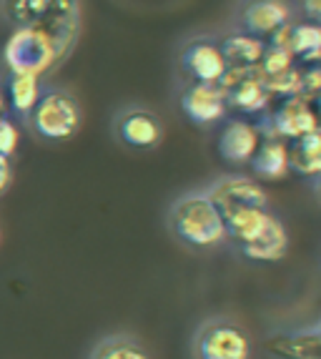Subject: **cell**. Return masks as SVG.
I'll list each match as a JSON object with an SVG mask.
<instances>
[{
	"label": "cell",
	"instance_id": "1",
	"mask_svg": "<svg viewBox=\"0 0 321 359\" xmlns=\"http://www.w3.org/2000/svg\"><path fill=\"white\" fill-rule=\"evenodd\" d=\"M173 233L193 249H211L228 239L226 219L206 191H191L171 206Z\"/></svg>",
	"mask_w": 321,
	"mask_h": 359
},
{
	"label": "cell",
	"instance_id": "2",
	"mask_svg": "<svg viewBox=\"0 0 321 359\" xmlns=\"http://www.w3.org/2000/svg\"><path fill=\"white\" fill-rule=\"evenodd\" d=\"M3 60L11 73L43 76L58 63V50L41 25H30V28H15V33L8 38Z\"/></svg>",
	"mask_w": 321,
	"mask_h": 359
},
{
	"label": "cell",
	"instance_id": "3",
	"mask_svg": "<svg viewBox=\"0 0 321 359\" xmlns=\"http://www.w3.org/2000/svg\"><path fill=\"white\" fill-rule=\"evenodd\" d=\"M30 123L33 131L48 141H66L81 128V108L66 90H43L41 101L30 114Z\"/></svg>",
	"mask_w": 321,
	"mask_h": 359
},
{
	"label": "cell",
	"instance_id": "4",
	"mask_svg": "<svg viewBox=\"0 0 321 359\" xmlns=\"http://www.w3.org/2000/svg\"><path fill=\"white\" fill-rule=\"evenodd\" d=\"M198 359H249L251 341L238 324L228 319H211L196 334Z\"/></svg>",
	"mask_w": 321,
	"mask_h": 359
},
{
	"label": "cell",
	"instance_id": "5",
	"mask_svg": "<svg viewBox=\"0 0 321 359\" xmlns=\"http://www.w3.org/2000/svg\"><path fill=\"white\" fill-rule=\"evenodd\" d=\"M319 128H321L319 114L311 108L309 98H303V96L284 98V103L276 108L274 114L266 116V118L259 123L261 136L292 138V141H296V138H301V136H309V133L319 131Z\"/></svg>",
	"mask_w": 321,
	"mask_h": 359
},
{
	"label": "cell",
	"instance_id": "6",
	"mask_svg": "<svg viewBox=\"0 0 321 359\" xmlns=\"http://www.w3.org/2000/svg\"><path fill=\"white\" fill-rule=\"evenodd\" d=\"M206 194L224 216L238 209H266L268 206V196L261 184H256L249 176H224L208 186Z\"/></svg>",
	"mask_w": 321,
	"mask_h": 359
},
{
	"label": "cell",
	"instance_id": "7",
	"mask_svg": "<svg viewBox=\"0 0 321 359\" xmlns=\"http://www.w3.org/2000/svg\"><path fill=\"white\" fill-rule=\"evenodd\" d=\"M181 108L193 123L211 126L221 121L228 111L226 90L219 83H191L181 96Z\"/></svg>",
	"mask_w": 321,
	"mask_h": 359
},
{
	"label": "cell",
	"instance_id": "8",
	"mask_svg": "<svg viewBox=\"0 0 321 359\" xmlns=\"http://www.w3.org/2000/svg\"><path fill=\"white\" fill-rule=\"evenodd\" d=\"M78 23H81V0H53L43 20L38 23L53 41L55 50H58V60L66 58L68 50L73 48L78 36Z\"/></svg>",
	"mask_w": 321,
	"mask_h": 359
},
{
	"label": "cell",
	"instance_id": "9",
	"mask_svg": "<svg viewBox=\"0 0 321 359\" xmlns=\"http://www.w3.org/2000/svg\"><path fill=\"white\" fill-rule=\"evenodd\" d=\"M181 66L193 78V83H221L228 63L221 53V46L211 41H193L181 53Z\"/></svg>",
	"mask_w": 321,
	"mask_h": 359
},
{
	"label": "cell",
	"instance_id": "10",
	"mask_svg": "<svg viewBox=\"0 0 321 359\" xmlns=\"http://www.w3.org/2000/svg\"><path fill=\"white\" fill-rule=\"evenodd\" d=\"M292 20V6L286 0H249L241 8V25L244 33L256 38L274 36Z\"/></svg>",
	"mask_w": 321,
	"mask_h": 359
},
{
	"label": "cell",
	"instance_id": "11",
	"mask_svg": "<svg viewBox=\"0 0 321 359\" xmlns=\"http://www.w3.org/2000/svg\"><path fill=\"white\" fill-rule=\"evenodd\" d=\"M261 138L264 136L259 131V126H254V123H249L244 118H231L226 121V126L221 128L219 154L226 163L244 166V163H251Z\"/></svg>",
	"mask_w": 321,
	"mask_h": 359
},
{
	"label": "cell",
	"instance_id": "12",
	"mask_svg": "<svg viewBox=\"0 0 321 359\" xmlns=\"http://www.w3.org/2000/svg\"><path fill=\"white\" fill-rule=\"evenodd\" d=\"M116 131H118L121 141L125 146H133V149H153L163 138L160 121L146 108H131V111L121 114Z\"/></svg>",
	"mask_w": 321,
	"mask_h": 359
},
{
	"label": "cell",
	"instance_id": "13",
	"mask_svg": "<svg viewBox=\"0 0 321 359\" xmlns=\"http://www.w3.org/2000/svg\"><path fill=\"white\" fill-rule=\"evenodd\" d=\"M266 347L281 359H321V332L316 327L281 332L266 341Z\"/></svg>",
	"mask_w": 321,
	"mask_h": 359
},
{
	"label": "cell",
	"instance_id": "14",
	"mask_svg": "<svg viewBox=\"0 0 321 359\" xmlns=\"http://www.w3.org/2000/svg\"><path fill=\"white\" fill-rule=\"evenodd\" d=\"M271 43L292 50V55H299L301 60L316 63V60H321V23L286 25L271 36Z\"/></svg>",
	"mask_w": 321,
	"mask_h": 359
},
{
	"label": "cell",
	"instance_id": "15",
	"mask_svg": "<svg viewBox=\"0 0 321 359\" xmlns=\"http://www.w3.org/2000/svg\"><path fill=\"white\" fill-rule=\"evenodd\" d=\"M251 168L256 176L268 181L284 179L292 168H289V146L284 144V138L276 136H264L259 149H256L254 158H251Z\"/></svg>",
	"mask_w": 321,
	"mask_h": 359
},
{
	"label": "cell",
	"instance_id": "16",
	"mask_svg": "<svg viewBox=\"0 0 321 359\" xmlns=\"http://www.w3.org/2000/svg\"><path fill=\"white\" fill-rule=\"evenodd\" d=\"M224 219H226L228 239L236 241L238 249H241V246L251 244L266 231L268 224L274 222V214L268 209H238L226 214Z\"/></svg>",
	"mask_w": 321,
	"mask_h": 359
},
{
	"label": "cell",
	"instance_id": "17",
	"mask_svg": "<svg viewBox=\"0 0 321 359\" xmlns=\"http://www.w3.org/2000/svg\"><path fill=\"white\" fill-rule=\"evenodd\" d=\"M264 50H266V43L261 38L249 36L244 30L231 33V36L224 38V43H221V53H224L228 66L233 68H259V63L264 58Z\"/></svg>",
	"mask_w": 321,
	"mask_h": 359
},
{
	"label": "cell",
	"instance_id": "18",
	"mask_svg": "<svg viewBox=\"0 0 321 359\" xmlns=\"http://www.w3.org/2000/svg\"><path fill=\"white\" fill-rule=\"evenodd\" d=\"M286 249H289V233H286L284 224L274 216V222L268 224L259 239L241 246V254L251 262H279L286 257Z\"/></svg>",
	"mask_w": 321,
	"mask_h": 359
},
{
	"label": "cell",
	"instance_id": "19",
	"mask_svg": "<svg viewBox=\"0 0 321 359\" xmlns=\"http://www.w3.org/2000/svg\"><path fill=\"white\" fill-rule=\"evenodd\" d=\"M289 168L299 176L321 179V128L301 136L289 146Z\"/></svg>",
	"mask_w": 321,
	"mask_h": 359
},
{
	"label": "cell",
	"instance_id": "20",
	"mask_svg": "<svg viewBox=\"0 0 321 359\" xmlns=\"http://www.w3.org/2000/svg\"><path fill=\"white\" fill-rule=\"evenodd\" d=\"M41 76L33 73H11L8 81V98H11V108L23 118H30L36 103L41 101Z\"/></svg>",
	"mask_w": 321,
	"mask_h": 359
},
{
	"label": "cell",
	"instance_id": "21",
	"mask_svg": "<svg viewBox=\"0 0 321 359\" xmlns=\"http://www.w3.org/2000/svg\"><path fill=\"white\" fill-rule=\"evenodd\" d=\"M53 0H0V13L15 28H30L43 20Z\"/></svg>",
	"mask_w": 321,
	"mask_h": 359
},
{
	"label": "cell",
	"instance_id": "22",
	"mask_svg": "<svg viewBox=\"0 0 321 359\" xmlns=\"http://www.w3.org/2000/svg\"><path fill=\"white\" fill-rule=\"evenodd\" d=\"M90 359H151L149 352L131 337H108L93 349Z\"/></svg>",
	"mask_w": 321,
	"mask_h": 359
},
{
	"label": "cell",
	"instance_id": "23",
	"mask_svg": "<svg viewBox=\"0 0 321 359\" xmlns=\"http://www.w3.org/2000/svg\"><path fill=\"white\" fill-rule=\"evenodd\" d=\"M18 141H20V133H18V126L13 123L8 116L0 118V156H8L11 158L18 149Z\"/></svg>",
	"mask_w": 321,
	"mask_h": 359
},
{
	"label": "cell",
	"instance_id": "24",
	"mask_svg": "<svg viewBox=\"0 0 321 359\" xmlns=\"http://www.w3.org/2000/svg\"><path fill=\"white\" fill-rule=\"evenodd\" d=\"M303 15L311 18L314 23H321V0H299Z\"/></svg>",
	"mask_w": 321,
	"mask_h": 359
},
{
	"label": "cell",
	"instance_id": "25",
	"mask_svg": "<svg viewBox=\"0 0 321 359\" xmlns=\"http://www.w3.org/2000/svg\"><path fill=\"white\" fill-rule=\"evenodd\" d=\"M13 179V168H11V158L8 156H0V194L6 191L8 184Z\"/></svg>",
	"mask_w": 321,
	"mask_h": 359
},
{
	"label": "cell",
	"instance_id": "26",
	"mask_svg": "<svg viewBox=\"0 0 321 359\" xmlns=\"http://www.w3.org/2000/svg\"><path fill=\"white\" fill-rule=\"evenodd\" d=\"M6 116V96H3V90H0V118Z\"/></svg>",
	"mask_w": 321,
	"mask_h": 359
},
{
	"label": "cell",
	"instance_id": "27",
	"mask_svg": "<svg viewBox=\"0 0 321 359\" xmlns=\"http://www.w3.org/2000/svg\"><path fill=\"white\" fill-rule=\"evenodd\" d=\"M316 191H319V196H321V179H316Z\"/></svg>",
	"mask_w": 321,
	"mask_h": 359
},
{
	"label": "cell",
	"instance_id": "28",
	"mask_svg": "<svg viewBox=\"0 0 321 359\" xmlns=\"http://www.w3.org/2000/svg\"><path fill=\"white\" fill-rule=\"evenodd\" d=\"M314 327H316V330H319V332H321V319H319V322H316V324H314Z\"/></svg>",
	"mask_w": 321,
	"mask_h": 359
}]
</instances>
